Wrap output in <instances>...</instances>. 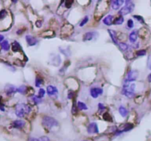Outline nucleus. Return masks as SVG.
Wrapping results in <instances>:
<instances>
[{"label":"nucleus","instance_id":"obj_1","mask_svg":"<svg viewBox=\"0 0 151 141\" xmlns=\"http://www.w3.org/2000/svg\"><path fill=\"white\" fill-rule=\"evenodd\" d=\"M109 7V2L108 1H101L98 3L97 8L95 10L94 17L96 20H100L104 14L107 13Z\"/></svg>","mask_w":151,"mask_h":141},{"label":"nucleus","instance_id":"obj_2","mask_svg":"<svg viewBox=\"0 0 151 141\" xmlns=\"http://www.w3.org/2000/svg\"><path fill=\"white\" fill-rule=\"evenodd\" d=\"M30 112V107L25 104H19L16 105V115L19 118H23L26 114H28Z\"/></svg>","mask_w":151,"mask_h":141},{"label":"nucleus","instance_id":"obj_3","mask_svg":"<svg viewBox=\"0 0 151 141\" xmlns=\"http://www.w3.org/2000/svg\"><path fill=\"white\" fill-rule=\"evenodd\" d=\"M42 124L44 126L51 129L58 126V122L54 118L49 116H45L42 120Z\"/></svg>","mask_w":151,"mask_h":141},{"label":"nucleus","instance_id":"obj_4","mask_svg":"<svg viewBox=\"0 0 151 141\" xmlns=\"http://www.w3.org/2000/svg\"><path fill=\"white\" fill-rule=\"evenodd\" d=\"M134 4L132 3L131 2H129V1H127L125 2V5L122 7L119 13L122 16H125V15H128V13H130L132 11H134Z\"/></svg>","mask_w":151,"mask_h":141},{"label":"nucleus","instance_id":"obj_5","mask_svg":"<svg viewBox=\"0 0 151 141\" xmlns=\"http://www.w3.org/2000/svg\"><path fill=\"white\" fill-rule=\"evenodd\" d=\"M73 31V26L69 24H66L61 30L62 36H69Z\"/></svg>","mask_w":151,"mask_h":141},{"label":"nucleus","instance_id":"obj_6","mask_svg":"<svg viewBox=\"0 0 151 141\" xmlns=\"http://www.w3.org/2000/svg\"><path fill=\"white\" fill-rule=\"evenodd\" d=\"M139 76V72L135 70H133V71H130L128 73V76H127V79L126 82H134L137 79Z\"/></svg>","mask_w":151,"mask_h":141},{"label":"nucleus","instance_id":"obj_7","mask_svg":"<svg viewBox=\"0 0 151 141\" xmlns=\"http://www.w3.org/2000/svg\"><path fill=\"white\" fill-rule=\"evenodd\" d=\"M102 93H103V90L102 88H100V87H94V88H91V91H90L91 96L94 99H96L100 95H102Z\"/></svg>","mask_w":151,"mask_h":141},{"label":"nucleus","instance_id":"obj_8","mask_svg":"<svg viewBox=\"0 0 151 141\" xmlns=\"http://www.w3.org/2000/svg\"><path fill=\"white\" fill-rule=\"evenodd\" d=\"M87 132L89 134H96L99 132L98 126L96 123H91L87 127Z\"/></svg>","mask_w":151,"mask_h":141},{"label":"nucleus","instance_id":"obj_9","mask_svg":"<svg viewBox=\"0 0 151 141\" xmlns=\"http://www.w3.org/2000/svg\"><path fill=\"white\" fill-rule=\"evenodd\" d=\"M95 34L96 35L97 34L96 32H88L85 33L83 38V41H89V40H92L93 39H94V37L97 36V35H95Z\"/></svg>","mask_w":151,"mask_h":141},{"label":"nucleus","instance_id":"obj_10","mask_svg":"<svg viewBox=\"0 0 151 141\" xmlns=\"http://www.w3.org/2000/svg\"><path fill=\"white\" fill-rule=\"evenodd\" d=\"M47 93L49 96H53L57 95L58 93V91L56 87L53 85H49L47 87Z\"/></svg>","mask_w":151,"mask_h":141},{"label":"nucleus","instance_id":"obj_11","mask_svg":"<svg viewBox=\"0 0 151 141\" xmlns=\"http://www.w3.org/2000/svg\"><path fill=\"white\" fill-rule=\"evenodd\" d=\"M26 40L27 42L28 46H33L36 45L38 43L37 39L34 38V37L31 36V35H27Z\"/></svg>","mask_w":151,"mask_h":141},{"label":"nucleus","instance_id":"obj_12","mask_svg":"<svg viewBox=\"0 0 151 141\" xmlns=\"http://www.w3.org/2000/svg\"><path fill=\"white\" fill-rule=\"evenodd\" d=\"M124 1L122 0H115V1H113L111 2V7L114 10H118V9H120V7L123 4H124Z\"/></svg>","mask_w":151,"mask_h":141},{"label":"nucleus","instance_id":"obj_13","mask_svg":"<svg viewBox=\"0 0 151 141\" xmlns=\"http://www.w3.org/2000/svg\"><path fill=\"white\" fill-rule=\"evenodd\" d=\"M12 125L16 129H22L25 126V122L22 120H16L13 122Z\"/></svg>","mask_w":151,"mask_h":141},{"label":"nucleus","instance_id":"obj_14","mask_svg":"<svg viewBox=\"0 0 151 141\" xmlns=\"http://www.w3.org/2000/svg\"><path fill=\"white\" fill-rule=\"evenodd\" d=\"M103 21L104 24L107 25V26H110V25L112 24V21H113V16L111 15H108V16H106L104 18V19L102 20Z\"/></svg>","mask_w":151,"mask_h":141},{"label":"nucleus","instance_id":"obj_15","mask_svg":"<svg viewBox=\"0 0 151 141\" xmlns=\"http://www.w3.org/2000/svg\"><path fill=\"white\" fill-rule=\"evenodd\" d=\"M5 91L7 95H11V94H13V93L17 91V88H16V87H14L13 85H7V87H6Z\"/></svg>","mask_w":151,"mask_h":141},{"label":"nucleus","instance_id":"obj_16","mask_svg":"<svg viewBox=\"0 0 151 141\" xmlns=\"http://www.w3.org/2000/svg\"><path fill=\"white\" fill-rule=\"evenodd\" d=\"M108 32L109 34H110V36H111V39L113 40V41L116 44H117L118 45V41H117V38H116V32L115 31H114V30H108Z\"/></svg>","mask_w":151,"mask_h":141},{"label":"nucleus","instance_id":"obj_17","mask_svg":"<svg viewBox=\"0 0 151 141\" xmlns=\"http://www.w3.org/2000/svg\"><path fill=\"white\" fill-rule=\"evenodd\" d=\"M21 49V46L20 44L18 43L17 41H14L12 44V50L14 52H19Z\"/></svg>","mask_w":151,"mask_h":141},{"label":"nucleus","instance_id":"obj_18","mask_svg":"<svg viewBox=\"0 0 151 141\" xmlns=\"http://www.w3.org/2000/svg\"><path fill=\"white\" fill-rule=\"evenodd\" d=\"M119 113H120L121 116L123 117V118H124V117H126L127 115H128V112L126 108L123 106H121L120 107V109H119Z\"/></svg>","mask_w":151,"mask_h":141},{"label":"nucleus","instance_id":"obj_19","mask_svg":"<svg viewBox=\"0 0 151 141\" xmlns=\"http://www.w3.org/2000/svg\"><path fill=\"white\" fill-rule=\"evenodd\" d=\"M137 37H138V35H137L136 32L135 31L132 32L129 35V40H130V41L132 42V43H134V42L136 41Z\"/></svg>","mask_w":151,"mask_h":141},{"label":"nucleus","instance_id":"obj_20","mask_svg":"<svg viewBox=\"0 0 151 141\" xmlns=\"http://www.w3.org/2000/svg\"><path fill=\"white\" fill-rule=\"evenodd\" d=\"M124 22V18L123 16H120L119 18H116V19L114 20V24L115 25H121Z\"/></svg>","mask_w":151,"mask_h":141},{"label":"nucleus","instance_id":"obj_21","mask_svg":"<svg viewBox=\"0 0 151 141\" xmlns=\"http://www.w3.org/2000/svg\"><path fill=\"white\" fill-rule=\"evenodd\" d=\"M1 46L5 51H8L9 49H10V44H9L7 40H4L1 44Z\"/></svg>","mask_w":151,"mask_h":141},{"label":"nucleus","instance_id":"obj_22","mask_svg":"<svg viewBox=\"0 0 151 141\" xmlns=\"http://www.w3.org/2000/svg\"><path fill=\"white\" fill-rule=\"evenodd\" d=\"M77 107L79 108L80 110H86L88 109L86 104L83 102H81V101H78V102H77Z\"/></svg>","mask_w":151,"mask_h":141},{"label":"nucleus","instance_id":"obj_23","mask_svg":"<svg viewBox=\"0 0 151 141\" xmlns=\"http://www.w3.org/2000/svg\"><path fill=\"white\" fill-rule=\"evenodd\" d=\"M54 35V32L52 30H47V31H44L42 34H41V36L44 37V38H47V37H49V35H50V37H52Z\"/></svg>","mask_w":151,"mask_h":141},{"label":"nucleus","instance_id":"obj_24","mask_svg":"<svg viewBox=\"0 0 151 141\" xmlns=\"http://www.w3.org/2000/svg\"><path fill=\"white\" fill-rule=\"evenodd\" d=\"M27 87L25 85H21L20 86L19 88H17V92L22 94L25 93L27 92Z\"/></svg>","mask_w":151,"mask_h":141},{"label":"nucleus","instance_id":"obj_25","mask_svg":"<svg viewBox=\"0 0 151 141\" xmlns=\"http://www.w3.org/2000/svg\"><path fill=\"white\" fill-rule=\"evenodd\" d=\"M42 84H43L42 79L39 77H36V79H35V86H36V87H40Z\"/></svg>","mask_w":151,"mask_h":141},{"label":"nucleus","instance_id":"obj_26","mask_svg":"<svg viewBox=\"0 0 151 141\" xmlns=\"http://www.w3.org/2000/svg\"><path fill=\"white\" fill-rule=\"evenodd\" d=\"M118 46H120V49L122 51H125L128 49V46L125 43H120V44H118Z\"/></svg>","mask_w":151,"mask_h":141},{"label":"nucleus","instance_id":"obj_27","mask_svg":"<svg viewBox=\"0 0 151 141\" xmlns=\"http://www.w3.org/2000/svg\"><path fill=\"white\" fill-rule=\"evenodd\" d=\"M103 118L104 120H107V121H112V117L108 113H106L103 115Z\"/></svg>","mask_w":151,"mask_h":141},{"label":"nucleus","instance_id":"obj_28","mask_svg":"<svg viewBox=\"0 0 151 141\" xmlns=\"http://www.w3.org/2000/svg\"><path fill=\"white\" fill-rule=\"evenodd\" d=\"M7 12L5 11V10H2V11H0V20L4 19L7 16Z\"/></svg>","mask_w":151,"mask_h":141},{"label":"nucleus","instance_id":"obj_29","mask_svg":"<svg viewBox=\"0 0 151 141\" xmlns=\"http://www.w3.org/2000/svg\"><path fill=\"white\" fill-rule=\"evenodd\" d=\"M32 99L33 100V101L35 104H39V103L41 102V98H39V96H33L32 97Z\"/></svg>","mask_w":151,"mask_h":141},{"label":"nucleus","instance_id":"obj_30","mask_svg":"<svg viewBox=\"0 0 151 141\" xmlns=\"http://www.w3.org/2000/svg\"><path fill=\"white\" fill-rule=\"evenodd\" d=\"M88 21V16H85L84 19H83L82 21H81L80 24V26H83L86 24V23Z\"/></svg>","mask_w":151,"mask_h":141},{"label":"nucleus","instance_id":"obj_31","mask_svg":"<svg viewBox=\"0 0 151 141\" xmlns=\"http://www.w3.org/2000/svg\"><path fill=\"white\" fill-rule=\"evenodd\" d=\"M44 96H45V91L43 88H40V90L39 91V97L41 99Z\"/></svg>","mask_w":151,"mask_h":141},{"label":"nucleus","instance_id":"obj_32","mask_svg":"<svg viewBox=\"0 0 151 141\" xmlns=\"http://www.w3.org/2000/svg\"><path fill=\"white\" fill-rule=\"evenodd\" d=\"M136 54L138 56H144L146 54V51L145 50H139L137 52Z\"/></svg>","mask_w":151,"mask_h":141},{"label":"nucleus","instance_id":"obj_33","mask_svg":"<svg viewBox=\"0 0 151 141\" xmlns=\"http://www.w3.org/2000/svg\"><path fill=\"white\" fill-rule=\"evenodd\" d=\"M134 21H133V20L132 19H129L128 21V26L129 28H133L134 27Z\"/></svg>","mask_w":151,"mask_h":141},{"label":"nucleus","instance_id":"obj_34","mask_svg":"<svg viewBox=\"0 0 151 141\" xmlns=\"http://www.w3.org/2000/svg\"><path fill=\"white\" fill-rule=\"evenodd\" d=\"M134 17L136 19H137L139 21H140V22L144 23V20H143L142 17H141V16H134Z\"/></svg>","mask_w":151,"mask_h":141},{"label":"nucleus","instance_id":"obj_35","mask_svg":"<svg viewBox=\"0 0 151 141\" xmlns=\"http://www.w3.org/2000/svg\"><path fill=\"white\" fill-rule=\"evenodd\" d=\"M39 139H40V141H50L49 138L47 137V136H43V137H41V138H39Z\"/></svg>","mask_w":151,"mask_h":141},{"label":"nucleus","instance_id":"obj_36","mask_svg":"<svg viewBox=\"0 0 151 141\" xmlns=\"http://www.w3.org/2000/svg\"><path fill=\"white\" fill-rule=\"evenodd\" d=\"M74 96V92L72 91H70L69 92L68 94V99H72V97Z\"/></svg>","mask_w":151,"mask_h":141},{"label":"nucleus","instance_id":"obj_37","mask_svg":"<svg viewBox=\"0 0 151 141\" xmlns=\"http://www.w3.org/2000/svg\"><path fill=\"white\" fill-rule=\"evenodd\" d=\"M35 25H36V26H37V27L40 28L41 26V25H42V24H41V21H36V23H35Z\"/></svg>","mask_w":151,"mask_h":141},{"label":"nucleus","instance_id":"obj_38","mask_svg":"<svg viewBox=\"0 0 151 141\" xmlns=\"http://www.w3.org/2000/svg\"><path fill=\"white\" fill-rule=\"evenodd\" d=\"M98 106H99V109H100V110H104V109H105V107H104V105H102V104H101V103H100V104H99Z\"/></svg>","mask_w":151,"mask_h":141},{"label":"nucleus","instance_id":"obj_39","mask_svg":"<svg viewBox=\"0 0 151 141\" xmlns=\"http://www.w3.org/2000/svg\"><path fill=\"white\" fill-rule=\"evenodd\" d=\"M29 141H40V139H37V138H30V140Z\"/></svg>","mask_w":151,"mask_h":141},{"label":"nucleus","instance_id":"obj_40","mask_svg":"<svg viewBox=\"0 0 151 141\" xmlns=\"http://www.w3.org/2000/svg\"><path fill=\"white\" fill-rule=\"evenodd\" d=\"M4 40V36L2 35H0V43H2V40Z\"/></svg>","mask_w":151,"mask_h":141},{"label":"nucleus","instance_id":"obj_41","mask_svg":"<svg viewBox=\"0 0 151 141\" xmlns=\"http://www.w3.org/2000/svg\"><path fill=\"white\" fill-rule=\"evenodd\" d=\"M148 64H149V68L151 69V59L149 60V63Z\"/></svg>","mask_w":151,"mask_h":141},{"label":"nucleus","instance_id":"obj_42","mask_svg":"<svg viewBox=\"0 0 151 141\" xmlns=\"http://www.w3.org/2000/svg\"><path fill=\"white\" fill-rule=\"evenodd\" d=\"M148 80H149V82H151V73L149 75V77H148Z\"/></svg>","mask_w":151,"mask_h":141},{"label":"nucleus","instance_id":"obj_43","mask_svg":"<svg viewBox=\"0 0 151 141\" xmlns=\"http://www.w3.org/2000/svg\"><path fill=\"white\" fill-rule=\"evenodd\" d=\"M83 141H87V140H83Z\"/></svg>","mask_w":151,"mask_h":141}]
</instances>
